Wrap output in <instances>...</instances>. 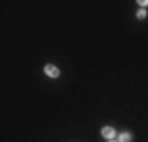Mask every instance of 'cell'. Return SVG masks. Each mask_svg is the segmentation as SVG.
Here are the masks:
<instances>
[{"mask_svg":"<svg viewBox=\"0 0 148 142\" xmlns=\"http://www.w3.org/2000/svg\"><path fill=\"white\" fill-rule=\"evenodd\" d=\"M137 3H140L142 6H147V5H148V2H137Z\"/></svg>","mask_w":148,"mask_h":142,"instance_id":"5b68a950","label":"cell"},{"mask_svg":"<svg viewBox=\"0 0 148 142\" xmlns=\"http://www.w3.org/2000/svg\"><path fill=\"white\" fill-rule=\"evenodd\" d=\"M145 16H147V14H145V11H143V10H140V11L137 13V17H139V19H143Z\"/></svg>","mask_w":148,"mask_h":142,"instance_id":"277c9868","label":"cell"},{"mask_svg":"<svg viewBox=\"0 0 148 142\" xmlns=\"http://www.w3.org/2000/svg\"><path fill=\"white\" fill-rule=\"evenodd\" d=\"M103 136L106 137V139H112V137L115 136V131L112 130L110 126H104L103 128Z\"/></svg>","mask_w":148,"mask_h":142,"instance_id":"7a4b0ae2","label":"cell"},{"mask_svg":"<svg viewBox=\"0 0 148 142\" xmlns=\"http://www.w3.org/2000/svg\"><path fill=\"white\" fill-rule=\"evenodd\" d=\"M44 73L47 74L49 77H58V74H60V71L55 68L54 65H46L44 66Z\"/></svg>","mask_w":148,"mask_h":142,"instance_id":"6da1fadb","label":"cell"},{"mask_svg":"<svg viewBox=\"0 0 148 142\" xmlns=\"http://www.w3.org/2000/svg\"><path fill=\"white\" fill-rule=\"evenodd\" d=\"M118 139H120V142H131V134H128V133H121Z\"/></svg>","mask_w":148,"mask_h":142,"instance_id":"3957f363","label":"cell"}]
</instances>
